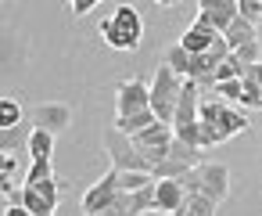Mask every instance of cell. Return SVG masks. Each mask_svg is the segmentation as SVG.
Masks as SVG:
<instances>
[{
    "mask_svg": "<svg viewBox=\"0 0 262 216\" xmlns=\"http://www.w3.org/2000/svg\"><path fill=\"white\" fill-rule=\"evenodd\" d=\"M158 119H155V112L147 108V112H137V115H129V119H115V130L119 133H126V137H133V133H140V130H147V126H155Z\"/></svg>",
    "mask_w": 262,
    "mask_h": 216,
    "instance_id": "ac0fdd59",
    "label": "cell"
},
{
    "mask_svg": "<svg viewBox=\"0 0 262 216\" xmlns=\"http://www.w3.org/2000/svg\"><path fill=\"white\" fill-rule=\"evenodd\" d=\"M4 216H29V209H26V205H22V202H11V205H8V212H4Z\"/></svg>",
    "mask_w": 262,
    "mask_h": 216,
    "instance_id": "1f68e13d",
    "label": "cell"
},
{
    "mask_svg": "<svg viewBox=\"0 0 262 216\" xmlns=\"http://www.w3.org/2000/svg\"><path fill=\"white\" fill-rule=\"evenodd\" d=\"M212 90H215V94H223L226 101H237V105H241V80H226V83H215Z\"/></svg>",
    "mask_w": 262,
    "mask_h": 216,
    "instance_id": "f1b7e54d",
    "label": "cell"
},
{
    "mask_svg": "<svg viewBox=\"0 0 262 216\" xmlns=\"http://www.w3.org/2000/svg\"><path fill=\"white\" fill-rule=\"evenodd\" d=\"M237 15L244 18V22H262V0H237Z\"/></svg>",
    "mask_w": 262,
    "mask_h": 216,
    "instance_id": "4316f807",
    "label": "cell"
},
{
    "mask_svg": "<svg viewBox=\"0 0 262 216\" xmlns=\"http://www.w3.org/2000/svg\"><path fill=\"white\" fill-rule=\"evenodd\" d=\"M4 202H11V198H8V194H0V209H8V205H4Z\"/></svg>",
    "mask_w": 262,
    "mask_h": 216,
    "instance_id": "836d02e7",
    "label": "cell"
},
{
    "mask_svg": "<svg viewBox=\"0 0 262 216\" xmlns=\"http://www.w3.org/2000/svg\"><path fill=\"white\" fill-rule=\"evenodd\" d=\"M18 202H22V205L29 209V216H54V209H51V205H47V202H43V198H40V194H36L33 187H22Z\"/></svg>",
    "mask_w": 262,
    "mask_h": 216,
    "instance_id": "603a6c76",
    "label": "cell"
},
{
    "mask_svg": "<svg viewBox=\"0 0 262 216\" xmlns=\"http://www.w3.org/2000/svg\"><path fill=\"white\" fill-rule=\"evenodd\" d=\"M233 58H237L244 69L258 65V62H262V58H258V40H255V44H244V47H237V51H233Z\"/></svg>",
    "mask_w": 262,
    "mask_h": 216,
    "instance_id": "83f0119b",
    "label": "cell"
},
{
    "mask_svg": "<svg viewBox=\"0 0 262 216\" xmlns=\"http://www.w3.org/2000/svg\"><path fill=\"white\" fill-rule=\"evenodd\" d=\"M201 162H205V151H201V148H190V144H183V141L172 137L165 162H158V166L151 169V176H155V180H180L183 173L198 169Z\"/></svg>",
    "mask_w": 262,
    "mask_h": 216,
    "instance_id": "8992f818",
    "label": "cell"
},
{
    "mask_svg": "<svg viewBox=\"0 0 262 216\" xmlns=\"http://www.w3.org/2000/svg\"><path fill=\"white\" fill-rule=\"evenodd\" d=\"M151 202H155V184L144 191H119V198L112 202V209L104 216H140L151 209Z\"/></svg>",
    "mask_w": 262,
    "mask_h": 216,
    "instance_id": "4fadbf2b",
    "label": "cell"
},
{
    "mask_svg": "<svg viewBox=\"0 0 262 216\" xmlns=\"http://www.w3.org/2000/svg\"><path fill=\"white\" fill-rule=\"evenodd\" d=\"M47 176H54V166H51V162H33L26 184H33V180H47Z\"/></svg>",
    "mask_w": 262,
    "mask_h": 216,
    "instance_id": "f546056e",
    "label": "cell"
},
{
    "mask_svg": "<svg viewBox=\"0 0 262 216\" xmlns=\"http://www.w3.org/2000/svg\"><path fill=\"white\" fill-rule=\"evenodd\" d=\"M101 36L112 51H137L140 47V36H144V22L137 15V8L122 4L112 18L101 22Z\"/></svg>",
    "mask_w": 262,
    "mask_h": 216,
    "instance_id": "7a4b0ae2",
    "label": "cell"
},
{
    "mask_svg": "<svg viewBox=\"0 0 262 216\" xmlns=\"http://www.w3.org/2000/svg\"><path fill=\"white\" fill-rule=\"evenodd\" d=\"M244 130H248V119L241 112H233L223 101H201V108H198V148L223 144V141H230L233 133H244Z\"/></svg>",
    "mask_w": 262,
    "mask_h": 216,
    "instance_id": "6da1fadb",
    "label": "cell"
},
{
    "mask_svg": "<svg viewBox=\"0 0 262 216\" xmlns=\"http://www.w3.org/2000/svg\"><path fill=\"white\" fill-rule=\"evenodd\" d=\"M187 202V191L180 180H155V202H151V212H162V216H176Z\"/></svg>",
    "mask_w": 262,
    "mask_h": 216,
    "instance_id": "8fae6325",
    "label": "cell"
},
{
    "mask_svg": "<svg viewBox=\"0 0 262 216\" xmlns=\"http://www.w3.org/2000/svg\"><path fill=\"white\" fill-rule=\"evenodd\" d=\"M198 15L223 36L226 33V26L237 18V0H201V4H198Z\"/></svg>",
    "mask_w": 262,
    "mask_h": 216,
    "instance_id": "5bb4252c",
    "label": "cell"
},
{
    "mask_svg": "<svg viewBox=\"0 0 262 216\" xmlns=\"http://www.w3.org/2000/svg\"><path fill=\"white\" fill-rule=\"evenodd\" d=\"M215 40H219V33H215V29H212V26H208V22L198 15V18H194V26H190V29L180 36V47H183L187 54H205V51H208Z\"/></svg>",
    "mask_w": 262,
    "mask_h": 216,
    "instance_id": "9a60e30c",
    "label": "cell"
},
{
    "mask_svg": "<svg viewBox=\"0 0 262 216\" xmlns=\"http://www.w3.org/2000/svg\"><path fill=\"white\" fill-rule=\"evenodd\" d=\"M151 184H155L151 173H119V191H144Z\"/></svg>",
    "mask_w": 262,
    "mask_h": 216,
    "instance_id": "d4e9b609",
    "label": "cell"
},
{
    "mask_svg": "<svg viewBox=\"0 0 262 216\" xmlns=\"http://www.w3.org/2000/svg\"><path fill=\"white\" fill-rule=\"evenodd\" d=\"M223 40H226V47H230V54H233L237 47H244V44H255V26H251V22H244V18L237 15V18L226 26Z\"/></svg>",
    "mask_w": 262,
    "mask_h": 216,
    "instance_id": "2e32d148",
    "label": "cell"
},
{
    "mask_svg": "<svg viewBox=\"0 0 262 216\" xmlns=\"http://www.w3.org/2000/svg\"><path fill=\"white\" fill-rule=\"evenodd\" d=\"M129 141H133V148L147 159V166L155 169V166H158V162H165V155H169V144H172V126H169V123H155V126H147V130L133 133Z\"/></svg>",
    "mask_w": 262,
    "mask_h": 216,
    "instance_id": "ba28073f",
    "label": "cell"
},
{
    "mask_svg": "<svg viewBox=\"0 0 262 216\" xmlns=\"http://www.w3.org/2000/svg\"><path fill=\"white\" fill-rule=\"evenodd\" d=\"M176 216H215V205H212L205 194L187 191V202H183V209H180Z\"/></svg>",
    "mask_w": 262,
    "mask_h": 216,
    "instance_id": "ffe728a7",
    "label": "cell"
},
{
    "mask_svg": "<svg viewBox=\"0 0 262 216\" xmlns=\"http://www.w3.org/2000/svg\"><path fill=\"white\" fill-rule=\"evenodd\" d=\"M115 198H119V169H108V173H104V176H101L86 194H83V202H79V205H83V212H86V216H104V212L112 209V202H115Z\"/></svg>",
    "mask_w": 262,
    "mask_h": 216,
    "instance_id": "30bf717a",
    "label": "cell"
},
{
    "mask_svg": "<svg viewBox=\"0 0 262 216\" xmlns=\"http://www.w3.org/2000/svg\"><path fill=\"white\" fill-rule=\"evenodd\" d=\"M180 184H183V191L205 194L212 205H219V202L226 198V191H230V169H226L223 162H201L198 169L183 173Z\"/></svg>",
    "mask_w": 262,
    "mask_h": 216,
    "instance_id": "3957f363",
    "label": "cell"
},
{
    "mask_svg": "<svg viewBox=\"0 0 262 216\" xmlns=\"http://www.w3.org/2000/svg\"><path fill=\"white\" fill-rule=\"evenodd\" d=\"M248 76H251V80L258 83V90H262V62H258V65H251V69H248Z\"/></svg>",
    "mask_w": 262,
    "mask_h": 216,
    "instance_id": "d6a6232c",
    "label": "cell"
},
{
    "mask_svg": "<svg viewBox=\"0 0 262 216\" xmlns=\"http://www.w3.org/2000/svg\"><path fill=\"white\" fill-rule=\"evenodd\" d=\"M180 90H183V80L162 62L158 72H155V83H151V112L158 123H169L172 126V115H176V101H180Z\"/></svg>",
    "mask_w": 262,
    "mask_h": 216,
    "instance_id": "5b68a950",
    "label": "cell"
},
{
    "mask_svg": "<svg viewBox=\"0 0 262 216\" xmlns=\"http://www.w3.org/2000/svg\"><path fill=\"white\" fill-rule=\"evenodd\" d=\"M104 148H108V159H112V169L119 173H151L147 159L133 148V141L119 130H108L104 133Z\"/></svg>",
    "mask_w": 262,
    "mask_h": 216,
    "instance_id": "52a82bcc",
    "label": "cell"
},
{
    "mask_svg": "<svg viewBox=\"0 0 262 216\" xmlns=\"http://www.w3.org/2000/svg\"><path fill=\"white\" fill-rule=\"evenodd\" d=\"M29 119H33V130H47V133L58 137V133L69 126L72 112H69V105H61V101H51V105H36Z\"/></svg>",
    "mask_w": 262,
    "mask_h": 216,
    "instance_id": "7c38bea8",
    "label": "cell"
},
{
    "mask_svg": "<svg viewBox=\"0 0 262 216\" xmlns=\"http://www.w3.org/2000/svg\"><path fill=\"white\" fill-rule=\"evenodd\" d=\"M94 8H97L94 0H76V4H72V15H76V18H83V15H86V11H94Z\"/></svg>",
    "mask_w": 262,
    "mask_h": 216,
    "instance_id": "4dcf8cb0",
    "label": "cell"
},
{
    "mask_svg": "<svg viewBox=\"0 0 262 216\" xmlns=\"http://www.w3.org/2000/svg\"><path fill=\"white\" fill-rule=\"evenodd\" d=\"M26 187H33L51 209H58V194H61V187H65V180H58V176H47V180H33V184H26Z\"/></svg>",
    "mask_w": 262,
    "mask_h": 216,
    "instance_id": "d6986e66",
    "label": "cell"
},
{
    "mask_svg": "<svg viewBox=\"0 0 262 216\" xmlns=\"http://www.w3.org/2000/svg\"><path fill=\"white\" fill-rule=\"evenodd\" d=\"M244 72H248V69H244V65H241V62L230 54V58H226L219 69H215V76H212V87H215V83H226V80H244Z\"/></svg>",
    "mask_w": 262,
    "mask_h": 216,
    "instance_id": "cb8c5ba5",
    "label": "cell"
},
{
    "mask_svg": "<svg viewBox=\"0 0 262 216\" xmlns=\"http://www.w3.org/2000/svg\"><path fill=\"white\" fill-rule=\"evenodd\" d=\"M198 108H201V90L194 80H183L180 101H176V115H172V137L198 148Z\"/></svg>",
    "mask_w": 262,
    "mask_h": 216,
    "instance_id": "277c9868",
    "label": "cell"
},
{
    "mask_svg": "<svg viewBox=\"0 0 262 216\" xmlns=\"http://www.w3.org/2000/svg\"><path fill=\"white\" fill-rule=\"evenodd\" d=\"M241 105H248V108H262V90H258V83L244 72V80H241Z\"/></svg>",
    "mask_w": 262,
    "mask_h": 216,
    "instance_id": "484cf974",
    "label": "cell"
},
{
    "mask_svg": "<svg viewBox=\"0 0 262 216\" xmlns=\"http://www.w3.org/2000/svg\"><path fill=\"white\" fill-rule=\"evenodd\" d=\"M51 151H54V133L33 130V137H29V155H33V162H51Z\"/></svg>",
    "mask_w": 262,
    "mask_h": 216,
    "instance_id": "e0dca14e",
    "label": "cell"
},
{
    "mask_svg": "<svg viewBox=\"0 0 262 216\" xmlns=\"http://www.w3.org/2000/svg\"><path fill=\"white\" fill-rule=\"evenodd\" d=\"M165 65H169L180 80H187V76H190V54H187L180 44H172V47L165 51Z\"/></svg>",
    "mask_w": 262,
    "mask_h": 216,
    "instance_id": "44dd1931",
    "label": "cell"
},
{
    "mask_svg": "<svg viewBox=\"0 0 262 216\" xmlns=\"http://www.w3.org/2000/svg\"><path fill=\"white\" fill-rule=\"evenodd\" d=\"M151 108V87L144 80H126L115 90V119H129L137 112Z\"/></svg>",
    "mask_w": 262,
    "mask_h": 216,
    "instance_id": "9c48e42d",
    "label": "cell"
},
{
    "mask_svg": "<svg viewBox=\"0 0 262 216\" xmlns=\"http://www.w3.org/2000/svg\"><path fill=\"white\" fill-rule=\"evenodd\" d=\"M22 123V105L15 97H0V130H11Z\"/></svg>",
    "mask_w": 262,
    "mask_h": 216,
    "instance_id": "7402d4cb",
    "label": "cell"
}]
</instances>
